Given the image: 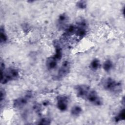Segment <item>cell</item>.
I'll list each match as a JSON object with an SVG mask.
<instances>
[{"label":"cell","instance_id":"4fadbf2b","mask_svg":"<svg viewBox=\"0 0 125 125\" xmlns=\"http://www.w3.org/2000/svg\"><path fill=\"white\" fill-rule=\"evenodd\" d=\"M101 66L100 62L98 59H94L90 62L89 67L92 70H97Z\"/></svg>","mask_w":125,"mask_h":125},{"label":"cell","instance_id":"3957f363","mask_svg":"<svg viewBox=\"0 0 125 125\" xmlns=\"http://www.w3.org/2000/svg\"><path fill=\"white\" fill-rule=\"evenodd\" d=\"M75 25L73 35L77 37V39H82L86 35L87 31V24L84 19L79 20Z\"/></svg>","mask_w":125,"mask_h":125},{"label":"cell","instance_id":"7c38bea8","mask_svg":"<svg viewBox=\"0 0 125 125\" xmlns=\"http://www.w3.org/2000/svg\"><path fill=\"white\" fill-rule=\"evenodd\" d=\"M82 112V108L79 105H74L71 109V114L74 117L79 116Z\"/></svg>","mask_w":125,"mask_h":125},{"label":"cell","instance_id":"ac0fdd59","mask_svg":"<svg viewBox=\"0 0 125 125\" xmlns=\"http://www.w3.org/2000/svg\"><path fill=\"white\" fill-rule=\"evenodd\" d=\"M51 123V120L49 118H41L37 124L38 125H49Z\"/></svg>","mask_w":125,"mask_h":125},{"label":"cell","instance_id":"9c48e42d","mask_svg":"<svg viewBox=\"0 0 125 125\" xmlns=\"http://www.w3.org/2000/svg\"><path fill=\"white\" fill-rule=\"evenodd\" d=\"M69 18L67 15L65 13H62L60 14L57 21V26L59 29H65L68 26L67 23L68 22Z\"/></svg>","mask_w":125,"mask_h":125},{"label":"cell","instance_id":"277c9868","mask_svg":"<svg viewBox=\"0 0 125 125\" xmlns=\"http://www.w3.org/2000/svg\"><path fill=\"white\" fill-rule=\"evenodd\" d=\"M32 96L33 94L32 92L30 91H27L23 96L16 99L13 101V107L17 109L22 108L28 103Z\"/></svg>","mask_w":125,"mask_h":125},{"label":"cell","instance_id":"5bb4252c","mask_svg":"<svg viewBox=\"0 0 125 125\" xmlns=\"http://www.w3.org/2000/svg\"><path fill=\"white\" fill-rule=\"evenodd\" d=\"M8 37L4 27L1 26L0 29V43H4L7 42Z\"/></svg>","mask_w":125,"mask_h":125},{"label":"cell","instance_id":"ba28073f","mask_svg":"<svg viewBox=\"0 0 125 125\" xmlns=\"http://www.w3.org/2000/svg\"><path fill=\"white\" fill-rule=\"evenodd\" d=\"M86 100L88 101L92 104L97 106L101 105L103 104L102 99L98 95L97 92L93 89L91 90Z\"/></svg>","mask_w":125,"mask_h":125},{"label":"cell","instance_id":"5b68a950","mask_svg":"<svg viewBox=\"0 0 125 125\" xmlns=\"http://www.w3.org/2000/svg\"><path fill=\"white\" fill-rule=\"evenodd\" d=\"M77 96L84 100H86L91 89L89 86L85 84H79L74 87Z\"/></svg>","mask_w":125,"mask_h":125},{"label":"cell","instance_id":"2e32d148","mask_svg":"<svg viewBox=\"0 0 125 125\" xmlns=\"http://www.w3.org/2000/svg\"><path fill=\"white\" fill-rule=\"evenodd\" d=\"M113 66L112 62L110 60H106L103 63V67L104 70L106 72H109L111 70Z\"/></svg>","mask_w":125,"mask_h":125},{"label":"cell","instance_id":"e0dca14e","mask_svg":"<svg viewBox=\"0 0 125 125\" xmlns=\"http://www.w3.org/2000/svg\"><path fill=\"white\" fill-rule=\"evenodd\" d=\"M87 3L85 0H80L76 3V6L81 9H85L86 7Z\"/></svg>","mask_w":125,"mask_h":125},{"label":"cell","instance_id":"d6986e66","mask_svg":"<svg viewBox=\"0 0 125 125\" xmlns=\"http://www.w3.org/2000/svg\"><path fill=\"white\" fill-rule=\"evenodd\" d=\"M6 96V93L5 91L3 89L0 90V101L1 104L2 103V101H4Z\"/></svg>","mask_w":125,"mask_h":125},{"label":"cell","instance_id":"30bf717a","mask_svg":"<svg viewBox=\"0 0 125 125\" xmlns=\"http://www.w3.org/2000/svg\"><path fill=\"white\" fill-rule=\"evenodd\" d=\"M58 61L53 56L48 57L46 61V66L48 69L51 70L55 68L57 66Z\"/></svg>","mask_w":125,"mask_h":125},{"label":"cell","instance_id":"7a4b0ae2","mask_svg":"<svg viewBox=\"0 0 125 125\" xmlns=\"http://www.w3.org/2000/svg\"><path fill=\"white\" fill-rule=\"evenodd\" d=\"M102 85L105 90L116 94L120 93L122 89V83L111 78L103 80Z\"/></svg>","mask_w":125,"mask_h":125},{"label":"cell","instance_id":"9a60e30c","mask_svg":"<svg viewBox=\"0 0 125 125\" xmlns=\"http://www.w3.org/2000/svg\"><path fill=\"white\" fill-rule=\"evenodd\" d=\"M125 108H123L120 111L118 114L114 117V121L116 122H118L121 121L125 120Z\"/></svg>","mask_w":125,"mask_h":125},{"label":"cell","instance_id":"8992f818","mask_svg":"<svg viewBox=\"0 0 125 125\" xmlns=\"http://www.w3.org/2000/svg\"><path fill=\"white\" fill-rule=\"evenodd\" d=\"M70 63L67 61H64L60 67L55 78L58 80H61L66 76L70 72Z\"/></svg>","mask_w":125,"mask_h":125},{"label":"cell","instance_id":"8fae6325","mask_svg":"<svg viewBox=\"0 0 125 125\" xmlns=\"http://www.w3.org/2000/svg\"><path fill=\"white\" fill-rule=\"evenodd\" d=\"M55 53L53 55L58 61L61 60L62 58V49L60 45L59 44L55 43Z\"/></svg>","mask_w":125,"mask_h":125},{"label":"cell","instance_id":"52a82bcc","mask_svg":"<svg viewBox=\"0 0 125 125\" xmlns=\"http://www.w3.org/2000/svg\"><path fill=\"white\" fill-rule=\"evenodd\" d=\"M68 98L65 95H59L57 97V107L61 111H65L67 109Z\"/></svg>","mask_w":125,"mask_h":125},{"label":"cell","instance_id":"6da1fadb","mask_svg":"<svg viewBox=\"0 0 125 125\" xmlns=\"http://www.w3.org/2000/svg\"><path fill=\"white\" fill-rule=\"evenodd\" d=\"M19 77V71L14 68H8L0 70V82L5 84L10 81L16 80Z\"/></svg>","mask_w":125,"mask_h":125}]
</instances>
